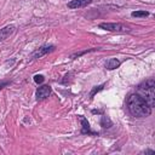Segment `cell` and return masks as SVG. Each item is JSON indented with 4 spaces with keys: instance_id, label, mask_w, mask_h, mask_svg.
Here are the masks:
<instances>
[{
    "instance_id": "obj_1",
    "label": "cell",
    "mask_w": 155,
    "mask_h": 155,
    "mask_svg": "<svg viewBox=\"0 0 155 155\" xmlns=\"http://www.w3.org/2000/svg\"><path fill=\"white\" fill-rule=\"evenodd\" d=\"M126 103L130 113L136 117H147L151 114V107L139 94H130Z\"/></svg>"
},
{
    "instance_id": "obj_2",
    "label": "cell",
    "mask_w": 155,
    "mask_h": 155,
    "mask_svg": "<svg viewBox=\"0 0 155 155\" xmlns=\"http://www.w3.org/2000/svg\"><path fill=\"white\" fill-rule=\"evenodd\" d=\"M139 96L147 101V103L153 108L155 105V81L154 79H148L145 82L138 87Z\"/></svg>"
},
{
    "instance_id": "obj_3",
    "label": "cell",
    "mask_w": 155,
    "mask_h": 155,
    "mask_svg": "<svg viewBox=\"0 0 155 155\" xmlns=\"http://www.w3.org/2000/svg\"><path fill=\"white\" fill-rule=\"evenodd\" d=\"M53 50H54V46H53V45H45V46H41L40 48H38L36 51H34V52L31 53L30 58H31V59L40 58V57H42L44 54H46V53H48V52H52Z\"/></svg>"
},
{
    "instance_id": "obj_4",
    "label": "cell",
    "mask_w": 155,
    "mask_h": 155,
    "mask_svg": "<svg viewBox=\"0 0 155 155\" xmlns=\"http://www.w3.org/2000/svg\"><path fill=\"white\" fill-rule=\"evenodd\" d=\"M99 28L105 29V30H109V31H125V30H127L120 23H101L99 24Z\"/></svg>"
},
{
    "instance_id": "obj_5",
    "label": "cell",
    "mask_w": 155,
    "mask_h": 155,
    "mask_svg": "<svg viewBox=\"0 0 155 155\" xmlns=\"http://www.w3.org/2000/svg\"><path fill=\"white\" fill-rule=\"evenodd\" d=\"M51 94V87L48 85H44L36 90V98L38 99H45Z\"/></svg>"
},
{
    "instance_id": "obj_6",
    "label": "cell",
    "mask_w": 155,
    "mask_h": 155,
    "mask_svg": "<svg viewBox=\"0 0 155 155\" xmlns=\"http://www.w3.org/2000/svg\"><path fill=\"white\" fill-rule=\"evenodd\" d=\"M92 2V0H71L68 2V7L69 8H80V7H85L87 5H90Z\"/></svg>"
},
{
    "instance_id": "obj_7",
    "label": "cell",
    "mask_w": 155,
    "mask_h": 155,
    "mask_svg": "<svg viewBox=\"0 0 155 155\" xmlns=\"http://www.w3.org/2000/svg\"><path fill=\"white\" fill-rule=\"evenodd\" d=\"M15 29H16L15 25H7V27L0 29V41H4L8 36H11L15 33Z\"/></svg>"
},
{
    "instance_id": "obj_8",
    "label": "cell",
    "mask_w": 155,
    "mask_h": 155,
    "mask_svg": "<svg viewBox=\"0 0 155 155\" xmlns=\"http://www.w3.org/2000/svg\"><path fill=\"white\" fill-rule=\"evenodd\" d=\"M80 121L82 124V130H81V133H87V134H94V132L91 131L90 128V124L87 122V120L84 117V116H80Z\"/></svg>"
},
{
    "instance_id": "obj_9",
    "label": "cell",
    "mask_w": 155,
    "mask_h": 155,
    "mask_svg": "<svg viewBox=\"0 0 155 155\" xmlns=\"http://www.w3.org/2000/svg\"><path fill=\"white\" fill-rule=\"evenodd\" d=\"M119 65H120V61L116 59V58H110V59L105 63V68H107L108 70H113V69L117 68Z\"/></svg>"
},
{
    "instance_id": "obj_10",
    "label": "cell",
    "mask_w": 155,
    "mask_h": 155,
    "mask_svg": "<svg viewBox=\"0 0 155 155\" xmlns=\"http://www.w3.org/2000/svg\"><path fill=\"white\" fill-rule=\"evenodd\" d=\"M148 15H149V12H147V11H133L132 12L133 17H147Z\"/></svg>"
},
{
    "instance_id": "obj_11",
    "label": "cell",
    "mask_w": 155,
    "mask_h": 155,
    "mask_svg": "<svg viewBox=\"0 0 155 155\" xmlns=\"http://www.w3.org/2000/svg\"><path fill=\"white\" fill-rule=\"evenodd\" d=\"M101 124H102V126H103V127H109V126L111 125L110 120H109L107 116H103V117H102V122H101Z\"/></svg>"
},
{
    "instance_id": "obj_12",
    "label": "cell",
    "mask_w": 155,
    "mask_h": 155,
    "mask_svg": "<svg viewBox=\"0 0 155 155\" xmlns=\"http://www.w3.org/2000/svg\"><path fill=\"white\" fill-rule=\"evenodd\" d=\"M103 86H104V85H101V86H97V87H94V88H93V90L91 91L90 96H91V97H93V96H94V94H96L97 92H99L101 90H103Z\"/></svg>"
},
{
    "instance_id": "obj_13",
    "label": "cell",
    "mask_w": 155,
    "mask_h": 155,
    "mask_svg": "<svg viewBox=\"0 0 155 155\" xmlns=\"http://www.w3.org/2000/svg\"><path fill=\"white\" fill-rule=\"evenodd\" d=\"M44 80H45V78L42 75H35L34 76V81L36 84H41V82H44Z\"/></svg>"
},
{
    "instance_id": "obj_14",
    "label": "cell",
    "mask_w": 155,
    "mask_h": 155,
    "mask_svg": "<svg viewBox=\"0 0 155 155\" xmlns=\"http://www.w3.org/2000/svg\"><path fill=\"white\" fill-rule=\"evenodd\" d=\"M90 51H93V50H87V51H82V52H76V53H74V54H71L70 56V58H76V57H80L81 54H84V53H86V52H90Z\"/></svg>"
},
{
    "instance_id": "obj_15",
    "label": "cell",
    "mask_w": 155,
    "mask_h": 155,
    "mask_svg": "<svg viewBox=\"0 0 155 155\" xmlns=\"http://www.w3.org/2000/svg\"><path fill=\"white\" fill-rule=\"evenodd\" d=\"M6 85H8V82H1V84H0V90H1L4 86H6Z\"/></svg>"
}]
</instances>
